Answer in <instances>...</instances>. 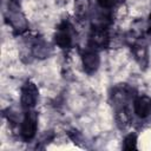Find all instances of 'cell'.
<instances>
[{"label": "cell", "mask_w": 151, "mask_h": 151, "mask_svg": "<svg viewBox=\"0 0 151 151\" xmlns=\"http://www.w3.org/2000/svg\"><path fill=\"white\" fill-rule=\"evenodd\" d=\"M38 131V113L33 110H27L19 124V136L25 142H32Z\"/></svg>", "instance_id": "4"}, {"label": "cell", "mask_w": 151, "mask_h": 151, "mask_svg": "<svg viewBox=\"0 0 151 151\" xmlns=\"http://www.w3.org/2000/svg\"><path fill=\"white\" fill-rule=\"evenodd\" d=\"M39 100V88L35 83L32 80H26L20 88V105L21 107L27 110H33Z\"/></svg>", "instance_id": "6"}, {"label": "cell", "mask_w": 151, "mask_h": 151, "mask_svg": "<svg viewBox=\"0 0 151 151\" xmlns=\"http://www.w3.org/2000/svg\"><path fill=\"white\" fill-rule=\"evenodd\" d=\"M5 21L15 35L21 37L29 31L28 20L20 9L19 4L8 2V8L5 11Z\"/></svg>", "instance_id": "2"}, {"label": "cell", "mask_w": 151, "mask_h": 151, "mask_svg": "<svg viewBox=\"0 0 151 151\" xmlns=\"http://www.w3.org/2000/svg\"><path fill=\"white\" fill-rule=\"evenodd\" d=\"M114 119L119 130H126L132 123V113L130 107L114 110Z\"/></svg>", "instance_id": "10"}, {"label": "cell", "mask_w": 151, "mask_h": 151, "mask_svg": "<svg viewBox=\"0 0 151 151\" xmlns=\"http://www.w3.org/2000/svg\"><path fill=\"white\" fill-rule=\"evenodd\" d=\"M68 137L72 139V142L74 143V144H77V145H79V143L83 140V136H81V133L79 132V131H77V130H71L70 132H68Z\"/></svg>", "instance_id": "14"}, {"label": "cell", "mask_w": 151, "mask_h": 151, "mask_svg": "<svg viewBox=\"0 0 151 151\" xmlns=\"http://www.w3.org/2000/svg\"><path fill=\"white\" fill-rule=\"evenodd\" d=\"M133 113L140 118L146 119L151 117V97L147 94H137L132 103Z\"/></svg>", "instance_id": "9"}, {"label": "cell", "mask_w": 151, "mask_h": 151, "mask_svg": "<svg viewBox=\"0 0 151 151\" xmlns=\"http://www.w3.org/2000/svg\"><path fill=\"white\" fill-rule=\"evenodd\" d=\"M8 2H12V4H20V0H8Z\"/></svg>", "instance_id": "16"}, {"label": "cell", "mask_w": 151, "mask_h": 151, "mask_svg": "<svg viewBox=\"0 0 151 151\" xmlns=\"http://www.w3.org/2000/svg\"><path fill=\"white\" fill-rule=\"evenodd\" d=\"M146 35L150 38L151 40V14L149 15L147 18V21H146Z\"/></svg>", "instance_id": "15"}, {"label": "cell", "mask_w": 151, "mask_h": 151, "mask_svg": "<svg viewBox=\"0 0 151 151\" xmlns=\"http://www.w3.org/2000/svg\"><path fill=\"white\" fill-rule=\"evenodd\" d=\"M129 46L131 48V53L133 55L134 61L139 66L142 71H145L149 67L150 64V55H149V48L144 39H136L129 42Z\"/></svg>", "instance_id": "7"}, {"label": "cell", "mask_w": 151, "mask_h": 151, "mask_svg": "<svg viewBox=\"0 0 151 151\" xmlns=\"http://www.w3.org/2000/svg\"><path fill=\"white\" fill-rule=\"evenodd\" d=\"M137 93L132 86L125 83H120L114 85L109 94V101L113 110L130 107V104L133 103Z\"/></svg>", "instance_id": "1"}, {"label": "cell", "mask_w": 151, "mask_h": 151, "mask_svg": "<svg viewBox=\"0 0 151 151\" xmlns=\"http://www.w3.org/2000/svg\"><path fill=\"white\" fill-rule=\"evenodd\" d=\"M74 17L78 21H85L91 13V0H74Z\"/></svg>", "instance_id": "11"}, {"label": "cell", "mask_w": 151, "mask_h": 151, "mask_svg": "<svg viewBox=\"0 0 151 151\" xmlns=\"http://www.w3.org/2000/svg\"><path fill=\"white\" fill-rule=\"evenodd\" d=\"M112 27H98L91 26V31L87 39V46L97 51L110 48V33Z\"/></svg>", "instance_id": "5"}, {"label": "cell", "mask_w": 151, "mask_h": 151, "mask_svg": "<svg viewBox=\"0 0 151 151\" xmlns=\"http://www.w3.org/2000/svg\"><path fill=\"white\" fill-rule=\"evenodd\" d=\"M123 2H124V0H97L99 9H103V11H106V12L114 11Z\"/></svg>", "instance_id": "12"}, {"label": "cell", "mask_w": 151, "mask_h": 151, "mask_svg": "<svg viewBox=\"0 0 151 151\" xmlns=\"http://www.w3.org/2000/svg\"><path fill=\"white\" fill-rule=\"evenodd\" d=\"M80 59H81V66H83V70L85 73L91 76L98 71V68L100 66L99 51L86 46L80 53Z\"/></svg>", "instance_id": "8"}, {"label": "cell", "mask_w": 151, "mask_h": 151, "mask_svg": "<svg viewBox=\"0 0 151 151\" xmlns=\"http://www.w3.org/2000/svg\"><path fill=\"white\" fill-rule=\"evenodd\" d=\"M53 39L54 44L61 50L73 48L77 42V32L74 26L68 20L61 21L55 28Z\"/></svg>", "instance_id": "3"}, {"label": "cell", "mask_w": 151, "mask_h": 151, "mask_svg": "<svg viewBox=\"0 0 151 151\" xmlns=\"http://www.w3.org/2000/svg\"><path fill=\"white\" fill-rule=\"evenodd\" d=\"M137 142H138V137L136 133L131 132L129 134H126L123 139V149L126 151H132V150H137Z\"/></svg>", "instance_id": "13"}]
</instances>
